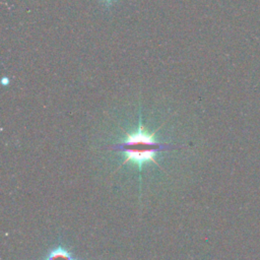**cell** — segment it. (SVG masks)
<instances>
[{"label":"cell","instance_id":"cell-1","mask_svg":"<svg viewBox=\"0 0 260 260\" xmlns=\"http://www.w3.org/2000/svg\"><path fill=\"white\" fill-rule=\"evenodd\" d=\"M178 146H173L171 144H166L157 141L153 133H148L147 130L140 124L138 129L132 133H127L125 139L112 146L115 151H121L125 154V160L123 165L130 161L136 165L139 170L141 167L148 161H155L156 153L165 150L172 149Z\"/></svg>","mask_w":260,"mask_h":260},{"label":"cell","instance_id":"cell-2","mask_svg":"<svg viewBox=\"0 0 260 260\" xmlns=\"http://www.w3.org/2000/svg\"><path fill=\"white\" fill-rule=\"evenodd\" d=\"M45 260H79V259L74 258L73 255L67 249L59 246L52 249L45 257Z\"/></svg>","mask_w":260,"mask_h":260}]
</instances>
